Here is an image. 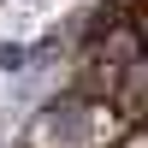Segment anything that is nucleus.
Masks as SVG:
<instances>
[{
	"mask_svg": "<svg viewBox=\"0 0 148 148\" xmlns=\"http://www.w3.org/2000/svg\"><path fill=\"white\" fill-rule=\"evenodd\" d=\"M89 53H95V59H107L113 71H130V65H142V59H148V42H142V24H136V18H119V24H101V30H95V42H89Z\"/></svg>",
	"mask_w": 148,
	"mask_h": 148,
	"instance_id": "1",
	"label": "nucleus"
},
{
	"mask_svg": "<svg viewBox=\"0 0 148 148\" xmlns=\"http://www.w3.org/2000/svg\"><path fill=\"white\" fill-rule=\"evenodd\" d=\"M24 59H30V53H24V47H0V71H18Z\"/></svg>",
	"mask_w": 148,
	"mask_h": 148,
	"instance_id": "2",
	"label": "nucleus"
},
{
	"mask_svg": "<svg viewBox=\"0 0 148 148\" xmlns=\"http://www.w3.org/2000/svg\"><path fill=\"white\" fill-rule=\"evenodd\" d=\"M136 24H142V42H148V12H142V18H136Z\"/></svg>",
	"mask_w": 148,
	"mask_h": 148,
	"instance_id": "3",
	"label": "nucleus"
}]
</instances>
